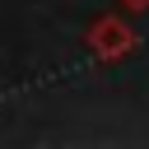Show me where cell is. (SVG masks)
Segmentation results:
<instances>
[{"mask_svg":"<svg viewBox=\"0 0 149 149\" xmlns=\"http://www.w3.org/2000/svg\"><path fill=\"white\" fill-rule=\"evenodd\" d=\"M135 28L121 19V14H102V19H93L88 23V33H84V47H88V56L93 61H102V65H112V61H126L130 51H135Z\"/></svg>","mask_w":149,"mask_h":149,"instance_id":"1","label":"cell"},{"mask_svg":"<svg viewBox=\"0 0 149 149\" xmlns=\"http://www.w3.org/2000/svg\"><path fill=\"white\" fill-rule=\"evenodd\" d=\"M116 5H126V9H149V0H116Z\"/></svg>","mask_w":149,"mask_h":149,"instance_id":"2","label":"cell"}]
</instances>
